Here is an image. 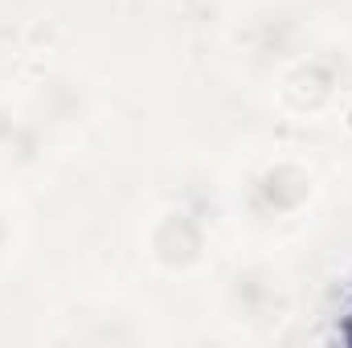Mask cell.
<instances>
[{
    "instance_id": "obj_1",
    "label": "cell",
    "mask_w": 352,
    "mask_h": 348,
    "mask_svg": "<svg viewBox=\"0 0 352 348\" xmlns=\"http://www.w3.org/2000/svg\"><path fill=\"white\" fill-rule=\"evenodd\" d=\"M349 340H352V332H349Z\"/></svg>"
}]
</instances>
